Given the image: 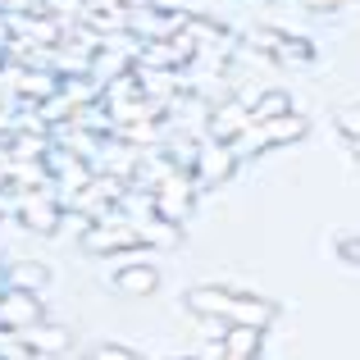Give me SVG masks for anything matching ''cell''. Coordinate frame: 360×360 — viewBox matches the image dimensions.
I'll list each match as a JSON object with an SVG mask.
<instances>
[{
	"label": "cell",
	"instance_id": "1",
	"mask_svg": "<svg viewBox=\"0 0 360 360\" xmlns=\"http://www.w3.org/2000/svg\"><path fill=\"white\" fill-rule=\"evenodd\" d=\"M338 128L347 132L352 141H360V110H342V119H338Z\"/></svg>",
	"mask_w": 360,
	"mask_h": 360
},
{
	"label": "cell",
	"instance_id": "2",
	"mask_svg": "<svg viewBox=\"0 0 360 360\" xmlns=\"http://www.w3.org/2000/svg\"><path fill=\"white\" fill-rule=\"evenodd\" d=\"M338 255H342L347 264H360V238H342L338 242Z\"/></svg>",
	"mask_w": 360,
	"mask_h": 360
},
{
	"label": "cell",
	"instance_id": "3",
	"mask_svg": "<svg viewBox=\"0 0 360 360\" xmlns=\"http://www.w3.org/2000/svg\"><path fill=\"white\" fill-rule=\"evenodd\" d=\"M356 146H360V141H356Z\"/></svg>",
	"mask_w": 360,
	"mask_h": 360
}]
</instances>
